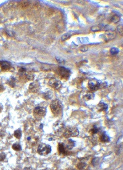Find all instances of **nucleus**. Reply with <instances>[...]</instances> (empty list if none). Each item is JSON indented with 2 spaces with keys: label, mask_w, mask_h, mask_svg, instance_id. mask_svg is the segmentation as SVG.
<instances>
[{
  "label": "nucleus",
  "mask_w": 123,
  "mask_h": 170,
  "mask_svg": "<svg viewBox=\"0 0 123 170\" xmlns=\"http://www.w3.org/2000/svg\"><path fill=\"white\" fill-rule=\"evenodd\" d=\"M27 72V69L24 68V67H21L20 69L19 70V75L20 77H22L25 74V73Z\"/></svg>",
  "instance_id": "obj_20"
},
{
  "label": "nucleus",
  "mask_w": 123,
  "mask_h": 170,
  "mask_svg": "<svg viewBox=\"0 0 123 170\" xmlns=\"http://www.w3.org/2000/svg\"><path fill=\"white\" fill-rule=\"evenodd\" d=\"M52 150L51 147L46 144H41L38 147V153L41 155H47L50 154Z\"/></svg>",
  "instance_id": "obj_2"
},
{
  "label": "nucleus",
  "mask_w": 123,
  "mask_h": 170,
  "mask_svg": "<svg viewBox=\"0 0 123 170\" xmlns=\"http://www.w3.org/2000/svg\"><path fill=\"white\" fill-rule=\"evenodd\" d=\"M12 149H13L15 151H20L22 150V147H21V145L18 143H15L14 144L12 145Z\"/></svg>",
  "instance_id": "obj_22"
},
{
  "label": "nucleus",
  "mask_w": 123,
  "mask_h": 170,
  "mask_svg": "<svg viewBox=\"0 0 123 170\" xmlns=\"http://www.w3.org/2000/svg\"><path fill=\"white\" fill-rule=\"evenodd\" d=\"M64 145H65V148H67V149L70 150L74 147V146L75 145V142L73 140L69 139L68 140H67L66 144Z\"/></svg>",
  "instance_id": "obj_12"
},
{
  "label": "nucleus",
  "mask_w": 123,
  "mask_h": 170,
  "mask_svg": "<svg viewBox=\"0 0 123 170\" xmlns=\"http://www.w3.org/2000/svg\"><path fill=\"white\" fill-rule=\"evenodd\" d=\"M58 150L60 154L62 155H65L67 154V151H66V148L64 145V144L59 143L58 145Z\"/></svg>",
  "instance_id": "obj_11"
},
{
  "label": "nucleus",
  "mask_w": 123,
  "mask_h": 170,
  "mask_svg": "<svg viewBox=\"0 0 123 170\" xmlns=\"http://www.w3.org/2000/svg\"><path fill=\"white\" fill-rule=\"evenodd\" d=\"M98 131H99V129L97 126H93L92 127V128L90 130V133L92 134H97Z\"/></svg>",
  "instance_id": "obj_25"
},
{
  "label": "nucleus",
  "mask_w": 123,
  "mask_h": 170,
  "mask_svg": "<svg viewBox=\"0 0 123 170\" xmlns=\"http://www.w3.org/2000/svg\"><path fill=\"white\" fill-rule=\"evenodd\" d=\"M56 59L59 63H62V62H64V60L62 58H59V57H57Z\"/></svg>",
  "instance_id": "obj_31"
},
{
  "label": "nucleus",
  "mask_w": 123,
  "mask_h": 170,
  "mask_svg": "<svg viewBox=\"0 0 123 170\" xmlns=\"http://www.w3.org/2000/svg\"><path fill=\"white\" fill-rule=\"evenodd\" d=\"M63 134L67 138L70 137H74L78 136L79 131L78 128L75 127H68L65 130Z\"/></svg>",
  "instance_id": "obj_3"
},
{
  "label": "nucleus",
  "mask_w": 123,
  "mask_h": 170,
  "mask_svg": "<svg viewBox=\"0 0 123 170\" xmlns=\"http://www.w3.org/2000/svg\"><path fill=\"white\" fill-rule=\"evenodd\" d=\"M97 109H98L99 111H104V112H105L108 109V105L106 104L103 103V102H100L97 105Z\"/></svg>",
  "instance_id": "obj_13"
},
{
  "label": "nucleus",
  "mask_w": 123,
  "mask_h": 170,
  "mask_svg": "<svg viewBox=\"0 0 123 170\" xmlns=\"http://www.w3.org/2000/svg\"><path fill=\"white\" fill-rule=\"evenodd\" d=\"M8 83L10 86H11L12 88H14L15 86V84H16V80L12 76L8 80Z\"/></svg>",
  "instance_id": "obj_16"
},
{
  "label": "nucleus",
  "mask_w": 123,
  "mask_h": 170,
  "mask_svg": "<svg viewBox=\"0 0 123 170\" xmlns=\"http://www.w3.org/2000/svg\"><path fill=\"white\" fill-rule=\"evenodd\" d=\"M117 30L118 31V32L120 33L121 35H123V25H119L117 28Z\"/></svg>",
  "instance_id": "obj_29"
},
{
  "label": "nucleus",
  "mask_w": 123,
  "mask_h": 170,
  "mask_svg": "<svg viewBox=\"0 0 123 170\" xmlns=\"http://www.w3.org/2000/svg\"><path fill=\"white\" fill-rule=\"evenodd\" d=\"M111 21L113 23H118L120 21V17L118 15H114L113 17H111Z\"/></svg>",
  "instance_id": "obj_19"
},
{
  "label": "nucleus",
  "mask_w": 123,
  "mask_h": 170,
  "mask_svg": "<svg viewBox=\"0 0 123 170\" xmlns=\"http://www.w3.org/2000/svg\"><path fill=\"white\" fill-rule=\"evenodd\" d=\"M70 34H68V33H66V34L62 36V41H65L66 40H67L68 38H69L70 37Z\"/></svg>",
  "instance_id": "obj_28"
},
{
  "label": "nucleus",
  "mask_w": 123,
  "mask_h": 170,
  "mask_svg": "<svg viewBox=\"0 0 123 170\" xmlns=\"http://www.w3.org/2000/svg\"><path fill=\"white\" fill-rule=\"evenodd\" d=\"M50 107L51 109L52 113L55 116H58L60 115L62 110V102L58 99L53 100L50 105Z\"/></svg>",
  "instance_id": "obj_1"
},
{
  "label": "nucleus",
  "mask_w": 123,
  "mask_h": 170,
  "mask_svg": "<svg viewBox=\"0 0 123 170\" xmlns=\"http://www.w3.org/2000/svg\"><path fill=\"white\" fill-rule=\"evenodd\" d=\"M46 109L43 107H36L34 109V115L38 118H43L46 115Z\"/></svg>",
  "instance_id": "obj_5"
},
{
  "label": "nucleus",
  "mask_w": 123,
  "mask_h": 170,
  "mask_svg": "<svg viewBox=\"0 0 123 170\" xmlns=\"http://www.w3.org/2000/svg\"><path fill=\"white\" fill-rule=\"evenodd\" d=\"M59 74L64 79L68 80L71 75V71L69 69L64 67H59L58 69Z\"/></svg>",
  "instance_id": "obj_4"
},
{
  "label": "nucleus",
  "mask_w": 123,
  "mask_h": 170,
  "mask_svg": "<svg viewBox=\"0 0 123 170\" xmlns=\"http://www.w3.org/2000/svg\"><path fill=\"white\" fill-rule=\"evenodd\" d=\"M119 52V49L116 48H112L111 49H110V54L111 55H116Z\"/></svg>",
  "instance_id": "obj_26"
},
{
  "label": "nucleus",
  "mask_w": 123,
  "mask_h": 170,
  "mask_svg": "<svg viewBox=\"0 0 123 170\" xmlns=\"http://www.w3.org/2000/svg\"><path fill=\"white\" fill-rule=\"evenodd\" d=\"M100 87V83L97 80H91L88 83V88L90 91H95L99 89Z\"/></svg>",
  "instance_id": "obj_6"
},
{
  "label": "nucleus",
  "mask_w": 123,
  "mask_h": 170,
  "mask_svg": "<svg viewBox=\"0 0 123 170\" xmlns=\"http://www.w3.org/2000/svg\"><path fill=\"white\" fill-rule=\"evenodd\" d=\"M52 93H51V91H48V92H46V93H44V98L47 99H49L51 98V97H52Z\"/></svg>",
  "instance_id": "obj_27"
},
{
  "label": "nucleus",
  "mask_w": 123,
  "mask_h": 170,
  "mask_svg": "<svg viewBox=\"0 0 123 170\" xmlns=\"http://www.w3.org/2000/svg\"><path fill=\"white\" fill-rule=\"evenodd\" d=\"M102 27H103L102 25L93 26V27H92V28H91V30H92V31H98L101 30H102Z\"/></svg>",
  "instance_id": "obj_21"
},
{
  "label": "nucleus",
  "mask_w": 123,
  "mask_h": 170,
  "mask_svg": "<svg viewBox=\"0 0 123 170\" xmlns=\"http://www.w3.org/2000/svg\"><path fill=\"white\" fill-rule=\"evenodd\" d=\"M100 139L101 141L103 142H108L110 141V140L109 136L104 133H102V134L100 135Z\"/></svg>",
  "instance_id": "obj_14"
},
{
  "label": "nucleus",
  "mask_w": 123,
  "mask_h": 170,
  "mask_svg": "<svg viewBox=\"0 0 123 170\" xmlns=\"http://www.w3.org/2000/svg\"><path fill=\"white\" fill-rule=\"evenodd\" d=\"M49 85L55 90H59L62 86V83H61L60 81H59V80L56 79V78H52L49 80Z\"/></svg>",
  "instance_id": "obj_7"
},
{
  "label": "nucleus",
  "mask_w": 123,
  "mask_h": 170,
  "mask_svg": "<svg viewBox=\"0 0 123 170\" xmlns=\"http://www.w3.org/2000/svg\"><path fill=\"white\" fill-rule=\"evenodd\" d=\"M100 158H98V157H96V158H94L93 160H92V165L95 166L98 165L100 163Z\"/></svg>",
  "instance_id": "obj_24"
},
{
  "label": "nucleus",
  "mask_w": 123,
  "mask_h": 170,
  "mask_svg": "<svg viewBox=\"0 0 123 170\" xmlns=\"http://www.w3.org/2000/svg\"><path fill=\"white\" fill-rule=\"evenodd\" d=\"M0 67L3 70H8L11 68V64L9 62L5 60L0 61Z\"/></svg>",
  "instance_id": "obj_10"
},
{
  "label": "nucleus",
  "mask_w": 123,
  "mask_h": 170,
  "mask_svg": "<svg viewBox=\"0 0 123 170\" xmlns=\"http://www.w3.org/2000/svg\"><path fill=\"white\" fill-rule=\"evenodd\" d=\"M2 109H3V107H2L1 105L0 104V112H1V111Z\"/></svg>",
  "instance_id": "obj_34"
},
{
  "label": "nucleus",
  "mask_w": 123,
  "mask_h": 170,
  "mask_svg": "<svg viewBox=\"0 0 123 170\" xmlns=\"http://www.w3.org/2000/svg\"><path fill=\"white\" fill-rule=\"evenodd\" d=\"M38 139L35 136H28L27 137V141L28 143H31V144L33 145L36 143Z\"/></svg>",
  "instance_id": "obj_15"
},
{
  "label": "nucleus",
  "mask_w": 123,
  "mask_h": 170,
  "mask_svg": "<svg viewBox=\"0 0 123 170\" xmlns=\"http://www.w3.org/2000/svg\"><path fill=\"white\" fill-rule=\"evenodd\" d=\"M94 98V94L92 93H89L86 94V95H85L84 96V99L86 100H89L90 99H93Z\"/></svg>",
  "instance_id": "obj_18"
},
{
  "label": "nucleus",
  "mask_w": 123,
  "mask_h": 170,
  "mask_svg": "<svg viewBox=\"0 0 123 170\" xmlns=\"http://www.w3.org/2000/svg\"><path fill=\"white\" fill-rule=\"evenodd\" d=\"M40 83L38 81H34L29 85V90L32 93H38L40 90Z\"/></svg>",
  "instance_id": "obj_8"
},
{
  "label": "nucleus",
  "mask_w": 123,
  "mask_h": 170,
  "mask_svg": "<svg viewBox=\"0 0 123 170\" xmlns=\"http://www.w3.org/2000/svg\"><path fill=\"white\" fill-rule=\"evenodd\" d=\"M88 167V165L84 162H79L77 165V168L79 170H84Z\"/></svg>",
  "instance_id": "obj_17"
},
{
  "label": "nucleus",
  "mask_w": 123,
  "mask_h": 170,
  "mask_svg": "<svg viewBox=\"0 0 123 170\" xmlns=\"http://www.w3.org/2000/svg\"><path fill=\"white\" fill-rule=\"evenodd\" d=\"M3 90H4V86L2 85H0V92H1Z\"/></svg>",
  "instance_id": "obj_33"
},
{
  "label": "nucleus",
  "mask_w": 123,
  "mask_h": 170,
  "mask_svg": "<svg viewBox=\"0 0 123 170\" xmlns=\"http://www.w3.org/2000/svg\"><path fill=\"white\" fill-rule=\"evenodd\" d=\"M54 130L57 134L60 133L62 132L64 133V131L65 130V125L63 123L58 122L55 123V125H54Z\"/></svg>",
  "instance_id": "obj_9"
},
{
  "label": "nucleus",
  "mask_w": 123,
  "mask_h": 170,
  "mask_svg": "<svg viewBox=\"0 0 123 170\" xmlns=\"http://www.w3.org/2000/svg\"></svg>",
  "instance_id": "obj_35"
},
{
  "label": "nucleus",
  "mask_w": 123,
  "mask_h": 170,
  "mask_svg": "<svg viewBox=\"0 0 123 170\" xmlns=\"http://www.w3.org/2000/svg\"><path fill=\"white\" fill-rule=\"evenodd\" d=\"M14 135L15 136L16 138L17 139H20L22 136V131H21L20 130H15L14 131Z\"/></svg>",
  "instance_id": "obj_23"
},
{
  "label": "nucleus",
  "mask_w": 123,
  "mask_h": 170,
  "mask_svg": "<svg viewBox=\"0 0 123 170\" xmlns=\"http://www.w3.org/2000/svg\"><path fill=\"white\" fill-rule=\"evenodd\" d=\"M88 50V48L86 46H84V47H82L81 48V51H83V52H85V51H86Z\"/></svg>",
  "instance_id": "obj_32"
},
{
  "label": "nucleus",
  "mask_w": 123,
  "mask_h": 170,
  "mask_svg": "<svg viewBox=\"0 0 123 170\" xmlns=\"http://www.w3.org/2000/svg\"><path fill=\"white\" fill-rule=\"evenodd\" d=\"M5 158H6V154L5 153L3 152L1 154H0V161H4Z\"/></svg>",
  "instance_id": "obj_30"
}]
</instances>
